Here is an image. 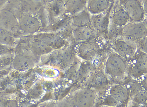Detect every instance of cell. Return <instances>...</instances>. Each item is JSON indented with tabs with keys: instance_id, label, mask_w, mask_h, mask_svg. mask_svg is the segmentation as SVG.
Wrapping results in <instances>:
<instances>
[{
	"instance_id": "cell-1",
	"label": "cell",
	"mask_w": 147,
	"mask_h": 107,
	"mask_svg": "<svg viewBox=\"0 0 147 107\" xmlns=\"http://www.w3.org/2000/svg\"><path fill=\"white\" fill-rule=\"evenodd\" d=\"M147 27L146 22H129L122 28V36L127 40H139L147 36Z\"/></svg>"
},
{
	"instance_id": "cell-2",
	"label": "cell",
	"mask_w": 147,
	"mask_h": 107,
	"mask_svg": "<svg viewBox=\"0 0 147 107\" xmlns=\"http://www.w3.org/2000/svg\"><path fill=\"white\" fill-rule=\"evenodd\" d=\"M124 8L127 12L130 21L139 22L143 21L145 10L140 0H127Z\"/></svg>"
},
{
	"instance_id": "cell-7",
	"label": "cell",
	"mask_w": 147,
	"mask_h": 107,
	"mask_svg": "<svg viewBox=\"0 0 147 107\" xmlns=\"http://www.w3.org/2000/svg\"><path fill=\"white\" fill-rule=\"evenodd\" d=\"M131 46L128 41L118 39L114 43V48L116 50L122 54H127L133 51Z\"/></svg>"
},
{
	"instance_id": "cell-3",
	"label": "cell",
	"mask_w": 147,
	"mask_h": 107,
	"mask_svg": "<svg viewBox=\"0 0 147 107\" xmlns=\"http://www.w3.org/2000/svg\"><path fill=\"white\" fill-rule=\"evenodd\" d=\"M110 13L106 12L91 17L90 24L95 32L106 34L110 23Z\"/></svg>"
},
{
	"instance_id": "cell-5",
	"label": "cell",
	"mask_w": 147,
	"mask_h": 107,
	"mask_svg": "<svg viewBox=\"0 0 147 107\" xmlns=\"http://www.w3.org/2000/svg\"><path fill=\"white\" fill-rule=\"evenodd\" d=\"M109 6V0H89L88 8L89 13L94 15L106 12Z\"/></svg>"
},
{
	"instance_id": "cell-4",
	"label": "cell",
	"mask_w": 147,
	"mask_h": 107,
	"mask_svg": "<svg viewBox=\"0 0 147 107\" xmlns=\"http://www.w3.org/2000/svg\"><path fill=\"white\" fill-rule=\"evenodd\" d=\"M110 14V22L123 27L129 22L130 20L123 7L119 6L112 11Z\"/></svg>"
},
{
	"instance_id": "cell-8",
	"label": "cell",
	"mask_w": 147,
	"mask_h": 107,
	"mask_svg": "<svg viewBox=\"0 0 147 107\" xmlns=\"http://www.w3.org/2000/svg\"><path fill=\"white\" fill-rule=\"evenodd\" d=\"M85 6L82 0H69L67 3V7L72 13L78 14L83 11Z\"/></svg>"
},
{
	"instance_id": "cell-10",
	"label": "cell",
	"mask_w": 147,
	"mask_h": 107,
	"mask_svg": "<svg viewBox=\"0 0 147 107\" xmlns=\"http://www.w3.org/2000/svg\"><path fill=\"white\" fill-rule=\"evenodd\" d=\"M98 46L94 42H91L85 43L81 47V52L86 56L94 55L98 50Z\"/></svg>"
},
{
	"instance_id": "cell-9",
	"label": "cell",
	"mask_w": 147,
	"mask_h": 107,
	"mask_svg": "<svg viewBox=\"0 0 147 107\" xmlns=\"http://www.w3.org/2000/svg\"><path fill=\"white\" fill-rule=\"evenodd\" d=\"M74 21L78 27L89 25L90 24L91 17L88 11H82L78 13Z\"/></svg>"
},
{
	"instance_id": "cell-11",
	"label": "cell",
	"mask_w": 147,
	"mask_h": 107,
	"mask_svg": "<svg viewBox=\"0 0 147 107\" xmlns=\"http://www.w3.org/2000/svg\"><path fill=\"white\" fill-rule=\"evenodd\" d=\"M122 28L110 22L106 33L107 37L110 39H114L122 36Z\"/></svg>"
},
{
	"instance_id": "cell-6",
	"label": "cell",
	"mask_w": 147,
	"mask_h": 107,
	"mask_svg": "<svg viewBox=\"0 0 147 107\" xmlns=\"http://www.w3.org/2000/svg\"><path fill=\"white\" fill-rule=\"evenodd\" d=\"M95 33L91 27L87 25L78 27L74 31V36L77 40L84 41L93 37Z\"/></svg>"
}]
</instances>
